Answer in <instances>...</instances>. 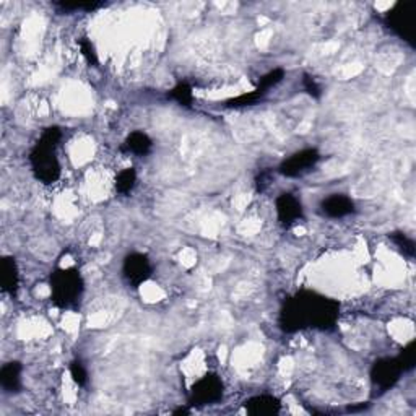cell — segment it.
Listing matches in <instances>:
<instances>
[{"instance_id": "obj_1", "label": "cell", "mask_w": 416, "mask_h": 416, "mask_svg": "<svg viewBox=\"0 0 416 416\" xmlns=\"http://www.w3.org/2000/svg\"><path fill=\"white\" fill-rule=\"evenodd\" d=\"M340 319V302L312 290L286 298L278 314V328L286 335L302 331L332 332Z\"/></svg>"}, {"instance_id": "obj_2", "label": "cell", "mask_w": 416, "mask_h": 416, "mask_svg": "<svg viewBox=\"0 0 416 416\" xmlns=\"http://www.w3.org/2000/svg\"><path fill=\"white\" fill-rule=\"evenodd\" d=\"M61 140H62L61 127L57 126L46 127L44 131H42L41 137L37 138L35 147L30 151L28 161H30L31 172H33L36 181H40L41 184H46V186H49V184H54L61 179L62 167H61V163H59V158L56 153L57 145Z\"/></svg>"}, {"instance_id": "obj_3", "label": "cell", "mask_w": 416, "mask_h": 416, "mask_svg": "<svg viewBox=\"0 0 416 416\" xmlns=\"http://www.w3.org/2000/svg\"><path fill=\"white\" fill-rule=\"evenodd\" d=\"M52 304L64 311H77L85 293V280L75 267L56 268L49 277Z\"/></svg>"}, {"instance_id": "obj_4", "label": "cell", "mask_w": 416, "mask_h": 416, "mask_svg": "<svg viewBox=\"0 0 416 416\" xmlns=\"http://www.w3.org/2000/svg\"><path fill=\"white\" fill-rule=\"evenodd\" d=\"M403 374L402 366H400L397 356L393 358H379L376 359L371 366L369 377H371V386H372V396L381 397L384 393L391 391L397 386L400 377Z\"/></svg>"}, {"instance_id": "obj_5", "label": "cell", "mask_w": 416, "mask_h": 416, "mask_svg": "<svg viewBox=\"0 0 416 416\" xmlns=\"http://www.w3.org/2000/svg\"><path fill=\"white\" fill-rule=\"evenodd\" d=\"M225 384L215 372H208L194 384L189 393V407H208L223 400Z\"/></svg>"}, {"instance_id": "obj_6", "label": "cell", "mask_w": 416, "mask_h": 416, "mask_svg": "<svg viewBox=\"0 0 416 416\" xmlns=\"http://www.w3.org/2000/svg\"><path fill=\"white\" fill-rule=\"evenodd\" d=\"M319 161H321V153L317 148H304L296 151L290 158L283 160L278 166V174L288 179H296V177L304 176L306 172L314 170Z\"/></svg>"}, {"instance_id": "obj_7", "label": "cell", "mask_w": 416, "mask_h": 416, "mask_svg": "<svg viewBox=\"0 0 416 416\" xmlns=\"http://www.w3.org/2000/svg\"><path fill=\"white\" fill-rule=\"evenodd\" d=\"M416 7V4H408V2H398L393 5L391 10H387L386 15H384L382 23L386 28L391 31L392 35H396L398 40H402L415 47V42L412 40V35H410V21L407 17L412 13V10Z\"/></svg>"}, {"instance_id": "obj_8", "label": "cell", "mask_w": 416, "mask_h": 416, "mask_svg": "<svg viewBox=\"0 0 416 416\" xmlns=\"http://www.w3.org/2000/svg\"><path fill=\"white\" fill-rule=\"evenodd\" d=\"M151 273H153V267H151L150 257L147 254L131 252L124 257L122 277L132 288H138V286L147 283Z\"/></svg>"}, {"instance_id": "obj_9", "label": "cell", "mask_w": 416, "mask_h": 416, "mask_svg": "<svg viewBox=\"0 0 416 416\" xmlns=\"http://www.w3.org/2000/svg\"><path fill=\"white\" fill-rule=\"evenodd\" d=\"M275 212H277L278 223L285 228H290L291 225L298 223L299 220L304 218V208H302L301 200L290 192H283L277 197Z\"/></svg>"}, {"instance_id": "obj_10", "label": "cell", "mask_w": 416, "mask_h": 416, "mask_svg": "<svg viewBox=\"0 0 416 416\" xmlns=\"http://www.w3.org/2000/svg\"><path fill=\"white\" fill-rule=\"evenodd\" d=\"M321 212L327 218L342 220L356 212V205L353 198L345 196V194H332V196L326 197L321 202Z\"/></svg>"}, {"instance_id": "obj_11", "label": "cell", "mask_w": 416, "mask_h": 416, "mask_svg": "<svg viewBox=\"0 0 416 416\" xmlns=\"http://www.w3.org/2000/svg\"><path fill=\"white\" fill-rule=\"evenodd\" d=\"M244 408L252 416H273L280 413L282 402L275 396H270V393H261V396L247 398L244 402Z\"/></svg>"}, {"instance_id": "obj_12", "label": "cell", "mask_w": 416, "mask_h": 416, "mask_svg": "<svg viewBox=\"0 0 416 416\" xmlns=\"http://www.w3.org/2000/svg\"><path fill=\"white\" fill-rule=\"evenodd\" d=\"M0 286L4 293L15 296L20 286L18 263L12 256H4L0 261Z\"/></svg>"}, {"instance_id": "obj_13", "label": "cell", "mask_w": 416, "mask_h": 416, "mask_svg": "<svg viewBox=\"0 0 416 416\" xmlns=\"http://www.w3.org/2000/svg\"><path fill=\"white\" fill-rule=\"evenodd\" d=\"M21 372L23 366L20 361H8L0 369V386H2L5 393H18L21 392Z\"/></svg>"}, {"instance_id": "obj_14", "label": "cell", "mask_w": 416, "mask_h": 416, "mask_svg": "<svg viewBox=\"0 0 416 416\" xmlns=\"http://www.w3.org/2000/svg\"><path fill=\"white\" fill-rule=\"evenodd\" d=\"M151 148H153V140L150 138V135L147 132L135 131L129 133L127 138L124 140L121 151L135 156H147Z\"/></svg>"}, {"instance_id": "obj_15", "label": "cell", "mask_w": 416, "mask_h": 416, "mask_svg": "<svg viewBox=\"0 0 416 416\" xmlns=\"http://www.w3.org/2000/svg\"><path fill=\"white\" fill-rule=\"evenodd\" d=\"M52 7L62 15H70L75 12H96V10L107 7L106 2H95V0H88V2H54Z\"/></svg>"}, {"instance_id": "obj_16", "label": "cell", "mask_w": 416, "mask_h": 416, "mask_svg": "<svg viewBox=\"0 0 416 416\" xmlns=\"http://www.w3.org/2000/svg\"><path fill=\"white\" fill-rule=\"evenodd\" d=\"M167 100L174 101L179 106L191 109L192 105H194V88H192V85L187 83V82H179L174 86V88L170 90V93H167Z\"/></svg>"}, {"instance_id": "obj_17", "label": "cell", "mask_w": 416, "mask_h": 416, "mask_svg": "<svg viewBox=\"0 0 416 416\" xmlns=\"http://www.w3.org/2000/svg\"><path fill=\"white\" fill-rule=\"evenodd\" d=\"M135 186H137V171H135V167H126V170L119 172L114 182L117 194L129 196L135 189Z\"/></svg>"}, {"instance_id": "obj_18", "label": "cell", "mask_w": 416, "mask_h": 416, "mask_svg": "<svg viewBox=\"0 0 416 416\" xmlns=\"http://www.w3.org/2000/svg\"><path fill=\"white\" fill-rule=\"evenodd\" d=\"M267 95H263L261 90H252L249 93H242L239 96H234V98H230L225 101V107H234V109H239V107H249L256 106L257 102H261Z\"/></svg>"}, {"instance_id": "obj_19", "label": "cell", "mask_w": 416, "mask_h": 416, "mask_svg": "<svg viewBox=\"0 0 416 416\" xmlns=\"http://www.w3.org/2000/svg\"><path fill=\"white\" fill-rule=\"evenodd\" d=\"M388 239L398 247V251L402 252L405 257L413 261L416 256V244L412 237H408L407 234L402 233V231H393V233H388Z\"/></svg>"}, {"instance_id": "obj_20", "label": "cell", "mask_w": 416, "mask_h": 416, "mask_svg": "<svg viewBox=\"0 0 416 416\" xmlns=\"http://www.w3.org/2000/svg\"><path fill=\"white\" fill-rule=\"evenodd\" d=\"M285 75L286 73H285V70L282 67L270 70L268 73H266V75H263V77H261V80H258V83H257L256 88L261 90L263 95H267L270 90L275 88V86L283 82Z\"/></svg>"}, {"instance_id": "obj_21", "label": "cell", "mask_w": 416, "mask_h": 416, "mask_svg": "<svg viewBox=\"0 0 416 416\" xmlns=\"http://www.w3.org/2000/svg\"><path fill=\"white\" fill-rule=\"evenodd\" d=\"M78 47H80V52H82V56L85 57V61L88 62L90 67H98L100 66L98 52H96L95 44L88 40V37H80Z\"/></svg>"}, {"instance_id": "obj_22", "label": "cell", "mask_w": 416, "mask_h": 416, "mask_svg": "<svg viewBox=\"0 0 416 416\" xmlns=\"http://www.w3.org/2000/svg\"><path fill=\"white\" fill-rule=\"evenodd\" d=\"M400 366H402L403 372L412 371L415 364H416V351H415V342H410L407 347H403L400 350V353L397 356Z\"/></svg>"}, {"instance_id": "obj_23", "label": "cell", "mask_w": 416, "mask_h": 416, "mask_svg": "<svg viewBox=\"0 0 416 416\" xmlns=\"http://www.w3.org/2000/svg\"><path fill=\"white\" fill-rule=\"evenodd\" d=\"M69 371L70 376H72V381L77 384L78 387H85L86 384H88V371H86V367L80 359H73L69 366Z\"/></svg>"}, {"instance_id": "obj_24", "label": "cell", "mask_w": 416, "mask_h": 416, "mask_svg": "<svg viewBox=\"0 0 416 416\" xmlns=\"http://www.w3.org/2000/svg\"><path fill=\"white\" fill-rule=\"evenodd\" d=\"M302 90H304L306 93L311 96V98L321 100L322 88H321V85H319L317 80L312 77V75H309V73L302 75Z\"/></svg>"}, {"instance_id": "obj_25", "label": "cell", "mask_w": 416, "mask_h": 416, "mask_svg": "<svg viewBox=\"0 0 416 416\" xmlns=\"http://www.w3.org/2000/svg\"><path fill=\"white\" fill-rule=\"evenodd\" d=\"M270 182H272V171L270 170H263V171H261L257 174V177H256V186H257V192H266L267 189H268V186H270Z\"/></svg>"}, {"instance_id": "obj_26", "label": "cell", "mask_w": 416, "mask_h": 416, "mask_svg": "<svg viewBox=\"0 0 416 416\" xmlns=\"http://www.w3.org/2000/svg\"><path fill=\"white\" fill-rule=\"evenodd\" d=\"M371 407V403H359V405H351V407L347 408L348 413H359V412H366L367 408Z\"/></svg>"}, {"instance_id": "obj_27", "label": "cell", "mask_w": 416, "mask_h": 416, "mask_svg": "<svg viewBox=\"0 0 416 416\" xmlns=\"http://www.w3.org/2000/svg\"><path fill=\"white\" fill-rule=\"evenodd\" d=\"M191 413V408H186V407H181V408H176L174 412H172V415H189Z\"/></svg>"}]
</instances>
